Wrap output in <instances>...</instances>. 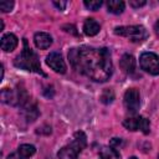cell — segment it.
<instances>
[{
  "label": "cell",
  "mask_w": 159,
  "mask_h": 159,
  "mask_svg": "<svg viewBox=\"0 0 159 159\" xmlns=\"http://www.w3.org/2000/svg\"><path fill=\"white\" fill-rule=\"evenodd\" d=\"M124 106L132 113H135L139 109L140 94H139V91L137 88H129V89L125 91V93H124Z\"/></svg>",
  "instance_id": "ba28073f"
},
{
  "label": "cell",
  "mask_w": 159,
  "mask_h": 159,
  "mask_svg": "<svg viewBox=\"0 0 159 159\" xmlns=\"http://www.w3.org/2000/svg\"><path fill=\"white\" fill-rule=\"evenodd\" d=\"M35 152H36V149H35L34 145H30V144H22V145L19 147L17 152L10 154L7 159H29L31 155L35 154Z\"/></svg>",
  "instance_id": "30bf717a"
},
{
  "label": "cell",
  "mask_w": 159,
  "mask_h": 159,
  "mask_svg": "<svg viewBox=\"0 0 159 159\" xmlns=\"http://www.w3.org/2000/svg\"><path fill=\"white\" fill-rule=\"evenodd\" d=\"M120 67L125 73H133L135 70V58L129 53L123 55L120 58Z\"/></svg>",
  "instance_id": "4fadbf2b"
},
{
  "label": "cell",
  "mask_w": 159,
  "mask_h": 159,
  "mask_svg": "<svg viewBox=\"0 0 159 159\" xmlns=\"http://www.w3.org/2000/svg\"><path fill=\"white\" fill-rule=\"evenodd\" d=\"M1 99H2L4 103L11 104V106H21V107H24L30 101V97L27 96L25 88H22V87H17L16 89L2 88Z\"/></svg>",
  "instance_id": "277c9868"
},
{
  "label": "cell",
  "mask_w": 159,
  "mask_h": 159,
  "mask_svg": "<svg viewBox=\"0 0 159 159\" xmlns=\"http://www.w3.org/2000/svg\"><path fill=\"white\" fill-rule=\"evenodd\" d=\"M87 144V137L83 132H76L73 134L72 142L65 147H62L58 153L57 157L60 159H77L78 154L84 149Z\"/></svg>",
  "instance_id": "3957f363"
},
{
  "label": "cell",
  "mask_w": 159,
  "mask_h": 159,
  "mask_svg": "<svg viewBox=\"0 0 159 159\" xmlns=\"http://www.w3.org/2000/svg\"><path fill=\"white\" fill-rule=\"evenodd\" d=\"M63 29H65V31H67V32H71V34H73V35H77L76 27H75L73 25H65Z\"/></svg>",
  "instance_id": "603a6c76"
},
{
  "label": "cell",
  "mask_w": 159,
  "mask_h": 159,
  "mask_svg": "<svg viewBox=\"0 0 159 159\" xmlns=\"http://www.w3.org/2000/svg\"><path fill=\"white\" fill-rule=\"evenodd\" d=\"M158 159H159V157H158Z\"/></svg>",
  "instance_id": "4316f807"
},
{
  "label": "cell",
  "mask_w": 159,
  "mask_h": 159,
  "mask_svg": "<svg viewBox=\"0 0 159 159\" xmlns=\"http://www.w3.org/2000/svg\"><path fill=\"white\" fill-rule=\"evenodd\" d=\"M71 66L80 73L94 82L107 81L113 71L111 53L107 48H94L88 46L75 47L68 52Z\"/></svg>",
  "instance_id": "6da1fadb"
},
{
  "label": "cell",
  "mask_w": 159,
  "mask_h": 159,
  "mask_svg": "<svg viewBox=\"0 0 159 159\" xmlns=\"http://www.w3.org/2000/svg\"><path fill=\"white\" fill-rule=\"evenodd\" d=\"M129 5L132 7H140V6H144L145 5V0H130L129 1Z\"/></svg>",
  "instance_id": "44dd1931"
},
{
  "label": "cell",
  "mask_w": 159,
  "mask_h": 159,
  "mask_svg": "<svg viewBox=\"0 0 159 159\" xmlns=\"http://www.w3.org/2000/svg\"><path fill=\"white\" fill-rule=\"evenodd\" d=\"M14 7V2L12 1H1L0 2V10L2 12H9L11 11Z\"/></svg>",
  "instance_id": "ffe728a7"
},
{
  "label": "cell",
  "mask_w": 159,
  "mask_h": 159,
  "mask_svg": "<svg viewBox=\"0 0 159 159\" xmlns=\"http://www.w3.org/2000/svg\"><path fill=\"white\" fill-rule=\"evenodd\" d=\"M123 125L128 129V130H140L144 134H148L150 132V122L142 117V116H133V117H128L123 120Z\"/></svg>",
  "instance_id": "52a82bcc"
},
{
  "label": "cell",
  "mask_w": 159,
  "mask_h": 159,
  "mask_svg": "<svg viewBox=\"0 0 159 159\" xmlns=\"http://www.w3.org/2000/svg\"><path fill=\"white\" fill-rule=\"evenodd\" d=\"M53 5L58 9V10H65V7L67 6L66 1H53Z\"/></svg>",
  "instance_id": "7402d4cb"
},
{
  "label": "cell",
  "mask_w": 159,
  "mask_h": 159,
  "mask_svg": "<svg viewBox=\"0 0 159 159\" xmlns=\"http://www.w3.org/2000/svg\"><path fill=\"white\" fill-rule=\"evenodd\" d=\"M83 4H84V6H86L87 9H89V10H93V11H94V10H98V9L102 6V4H103V2H102L101 0H89V1H88V0H86Z\"/></svg>",
  "instance_id": "d6986e66"
},
{
  "label": "cell",
  "mask_w": 159,
  "mask_h": 159,
  "mask_svg": "<svg viewBox=\"0 0 159 159\" xmlns=\"http://www.w3.org/2000/svg\"><path fill=\"white\" fill-rule=\"evenodd\" d=\"M46 63L48 67H51L57 73H65L66 72V63L58 52H51L46 57Z\"/></svg>",
  "instance_id": "9c48e42d"
},
{
  "label": "cell",
  "mask_w": 159,
  "mask_h": 159,
  "mask_svg": "<svg viewBox=\"0 0 159 159\" xmlns=\"http://www.w3.org/2000/svg\"><path fill=\"white\" fill-rule=\"evenodd\" d=\"M99 24L94 20V19H87L83 24V32L87 35V36H94L99 32Z\"/></svg>",
  "instance_id": "5bb4252c"
},
{
  "label": "cell",
  "mask_w": 159,
  "mask_h": 159,
  "mask_svg": "<svg viewBox=\"0 0 159 159\" xmlns=\"http://www.w3.org/2000/svg\"><path fill=\"white\" fill-rule=\"evenodd\" d=\"M22 108H24V114H25V117H26V119H27L29 122H32V120H35V119L37 118L39 111H37L36 104L30 103V101H29Z\"/></svg>",
  "instance_id": "9a60e30c"
},
{
  "label": "cell",
  "mask_w": 159,
  "mask_h": 159,
  "mask_svg": "<svg viewBox=\"0 0 159 159\" xmlns=\"http://www.w3.org/2000/svg\"><path fill=\"white\" fill-rule=\"evenodd\" d=\"M114 34L127 37L133 42H142L148 37L147 30L140 25H132V26H117L114 29Z\"/></svg>",
  "instance_id": "5b68a950"
},
{
  "label": "cell",
  "mask_w": 159,
  "mask_h": 159,
  "mask_svg": "<svg viewBox=\"0 0 159 159\" xmlns=\"http://www.w3.org/2000/svg\"><path fill=\"white\" fill-rule=\"evenodd\" d=\"M139 63L142 70L148 72L149 75L157 76L159 75V56L154 52H144L140 55Z\"/></svg>",
  "instance_id": "8992f818"
},
{
  "label": "cell",
  "mask_w": 159,
  "mask_h": 159,
  "mask_svg": "<svg viewBox=\"0 0 159 159\" xmlns=\"http://www.w3.org/2000/svg\"><path fill=\"white\" fill-rule=\"evenodd\" d=\"M113 99H114V92H113L112 89L107 88V89H104V91L102 92V94H101V101H102V103L109 104V103L113 102Z\"/></svg>",
  "instance_id": "ac0fdd59"
},
{
  "label": "cell",
  "mask_w": 159,
  "mask_h": 159,
  "mask_svg": "<svg viewBox=\"0 0 159 159\" xmlns=\"http://www.w3.org/2000/svg\"><path fill=\"white\" fill-rule=\"evenodd\" d=\"M120 143H122V139H120V138H113L112 142H111V147H113L114 144H118V145H119Z\"/></svg>",
  "instance_id": "cb8c5ba5"
},
{
  "label": "cell",
  "mask_w": 159,
  "mask_h": 159,
  "mask_svg": "<svg viewBox=\"0 0 159 159\" xmlns=\"http://www.w3.org/2000/svg\"><path fill=\"white\" fill-rule=\"evenodd\" d=\"M107 7L112 14H120L124 10V2L120 0H109L107 2Z\"/></svg>",
  "instance_id": "e0dca14e"
},
{
  "label": "cell",
  "mask_w": 159,
  "mask_h": 159,
  "mask_svg": "<svg viewBox=\"0 0 159 159\" xmlns=\"http://www.w3.org/2000/svg\"><path fill=\"white\" fill-rule=\"evenodd\" d=\"M129 159H137V158H135V157H132V158H129Z\"/></svg>",
  "instance_id": "484cf974"
},
{
  "label": "cell",
  "mask_w": 159,
  "mask_h": 159,
  "mask_svg": "<svg viewBox=\"0 0 159 159\" xmlns=\"http://www.w3.org/2000/svg\"><path fill=\"white\" fill-rule=\"evenodd\" d=\"M34 42L37 48L40 50H46L51 46L52 43V37L47 32H36L34 36Z\"/></svg>",
  "instance_id": "8fae6325"
},
{
  "label": "cell",
  "mask_w": 159,
  "mask_h": 159,
  "mask_svg": "<svg viewBox=\"0 0 159 159\" xmlns=\"http://www.w3.org/2000/svg\"><path fill=\"white\" fill-rule=\"evenodd\" d=\"M154 30H155V34L159 35V20L155 22V25H154Z\"/></svg>",
  "instance_id": "d4e9b609"
},
{
  "label": "cell",
  "mask_w": 159,
  "mask_h": 159,
  "mask_svg": "<svg viewBox=\"0 0 159 159\" xmlns=\"http://www.w3.org/2000/svg\"><path fill=\"white\" fill-rule=\"evenodd\" d=\"M17 37L14 34H6L1 37V48L5 52H11L17 46Z\"/></svg>",
  "instance_id": "7c38bea8"
},
{
  "label": "cell",
  "mask_w": 159,
  "mask_h": 159,
  "mask_svg": "<svg viewBox=\"0 0 159 159\" xmlns=\"http://www.w3.org/2000/svg\"><path fill=\"white\" fill-rule=\"evenodd\" d=\"M14 65L17 68L21 70H26L30 72H36L40 73L42 76H45V73L41 70V65H40V60L37 57V55L34 52V50H31L27 45V41L24 39V48L21 51V53L19 56H16V58L14 60Z\"/></svg>",
  "instance_id": "7a4b0ae2"
},
{
  "label": "cell",
  "mask_w": 159,
  "mask_h": 159,
  "mask_svg": "<svg viewBox=\"0 0 159 159\" xmlns=\"http://www.w3.org/2000/svg\"><path fill=\"white\" fill-rule=\"evenodd\" d=\"M98 159H119V153L113 147H103L99 150Z\"/></svg>",
  "instance_id": "2e32d148"
}]
</instances>
